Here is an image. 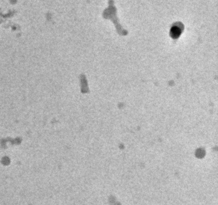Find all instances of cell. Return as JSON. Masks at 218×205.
I'll list each match as a JSON object with an SVG mask.
<instances>
[{"label": "cell", "instance_id": "obj_1", "mask_svg": "<svg viewBox=\"0 0 218 205\" xmlns=\"http://www.w3.org/2000/svg\"><path fill=\"white\" fill-rule=\"evenodd\" d=\"M182 25H179V24L173 25L170 31V34L173 38H177L180 35L182 31Z\"/></svg>", "mask_w": 218, "mask_h": 205}]
</instances>
